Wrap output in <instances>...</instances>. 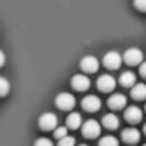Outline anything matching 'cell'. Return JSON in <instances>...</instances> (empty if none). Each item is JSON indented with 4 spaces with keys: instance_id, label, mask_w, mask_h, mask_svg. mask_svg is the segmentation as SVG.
Masks as SVG:
<instances>
[{
    "instance_id": "1",
    "label": "cell",
    "mask_w": 146,
    "mask_h": 146,
    "mask_svg": "<svg viewBox=\"0 0 146 146\" xmlns=\"http://www.w3.org/2000/svg\"><path fill=\"white\" fill-rule=\"evenodd\" d=\"M80 129H82V133L85 138H98L101 135V124L96 119H88L82 123Z\"/></svg>"
},
{
    "instance_id": "2",
    "label": "cell",
    "mask_w": 146,
    "mask_h": 146,
    "mask_svg": "<svg viewBox=\"0 0 146 146\" xmlns=\"http://www.w3.org/2000/svg\"><path fill=\"white\" fill-rule=\"evenodd\" d=\"M38 126L41 130H54L55 127L58 126V118L55 113H52V111H46V113H42L41 116H39L38 119Z\"/></svg>"
},
{
    "instance_id": "3",
    "label": "cell",
    "mask_w": 146,
    "mask_h": 146,
    "mask_svg": "<svg viewBox=\"0 0 146 146\" xmlns=\"http://www.w3.org/2000/svg\"><path fill=\"white\" fill-rule=\"evenodd\" d=\"M102 63H104L105 68H108V69H111V71L119 69L121 63H123V57H121L119 52L110 50V52H107V54L104 55V58H102Z\"/></svg>"
},
{
    "instance_id": "4",
    "label": "cell",
    "mask_w": 146,
    "mask_h": 146,
    "mask_svg": "<svg viewBox=\"0 0 146 146\" xmlns=\"http://www.w3.org/2000/svg\"><path fill=\"white\" fill-rule=\"evenodd\" d=\"M55 104L60 110H72L76 107V98L71 93H60L55 98Z\"/></svg>"
},
{
    "instance_id": "5",
    "label": "cell",
    "mask_w": 146,
    "mask_h": 146,
    "mask_svg": "<svg viewBox=\"0 0 146 146\" xmlns=\"http://www.w3.org/2000/svg\"><path fill=\"white\" fill-rule=\"evenodd\" d=\"M123 60L126 61L129 66H137L143 61V52L140 50L138 47H129L126 52H124Z\"/></svg>"
},
{
    "instance_id": "6",
    "label": "cell",
    "mask_w": 146,
    "mask_h": 146,
    "mask_svg": "<svg viewBox=\"0 0 146 146\" xmlns=\"http://www.w3.org/2000/svg\"><path fill=\"white\" fill-rule=\"evenodd\" d=\"M82 107H83V110H85V111L94 113V111L101 110L102 102H101V99H99L98 96H94V94H88V96H85V98L82 99Z\"/></svg>"
},
{
    "instance_id": "7",
    "label": "cell",
    "mask_w": 146,
    "mask_h": 146,
    "mask_svg": "<svg viewBox=\"0 0 146 146\" xmlns=\"http://www.w3.org/2000/svg\"><path fill=\"white\" fill-rule=\"evenodd\" d=\"M115 86H116V80H115L113 76H110V74H102V76H99L98 88L101 90V91L110 93V91H113V90H115Z\"/></svg>"
},
{
    "instance_id": "8",
    "label": "cell",
    "mask_w": 146,
    "mask_h": 146,
    "mask_svg": "<svg viewBox=\"0 0 146 146\" xmlns=\"http://www.w3.org/2000/svg\"><path fill=\"white\" fill-rule=\"evenodd\" d=\"M91 85V80L88 79V76L85 74H76V76L71 79V86H72L76 91H86Z\"/></svg>"
},
{
    "instance_id": "9",
    "label": "cell",
    "mask_w": 146,
    "mask_h": 146,
    "mask_svg": "<svg viewBox=\"0 0 146 146\" xmlns=\"http://www.w3.org/2000/svg\"><path fill=\"white\" fill-rule=\"evenodd\" d=\"M80 68H82L83 72L93 74L99 69V60L94 57V55H86L80 60Z\"/></svg>"
},
{
    "instance_id": "10",
    "label": "cell",
    "mask_w": 146,
    "mask_h": 146,
    "mask_svg": "<svg viewBox=\"0 0 146 146\" xmlns=\"http://www.w3.org/2000/svg\"><path fill=\"white\" fill-rule=\"evenodd\" d=\"M124 118H126L127 123H132V124H137L143 119V110L137 105H130V107L126 108L124 111Z\"/></svg>"
},
{
    "instance_id": "11",
    "label": "cell",
    "mask_w": 146,
    "mask_h": 146,
    "mask_svg": "<svg viewBox=\"0 0 146 146\" xmlns=\"http://www.w3.org/2000/svg\"><path fill=\"white\" fill-rule=\"evenodd\" d=\"M107 104L111 110H121V108L126 107L127 99H126V96L121 94V93H115V94H111L110 98H108Z\"/></svg>"
},
{
    "instance_id": "12",
    "label": "cell",
    "mask_w": 146,
    "mask_h": 146,
    "mask_svg": "<svg viewBox=\"0 0 146 146\" xmlns=\"http://www.w3.org/2000/svg\"><path fill=\"white\" fill-rule=\"evenodd\" d=\"M140 132L138 129H133V127H129V129H124L123 132H121V138H123L124 143H127V145H135V143L140 141Z\"/></svg>"
},
{
    "instance_id": "13",
    "label": "cell",
    "mask_w": 146,
    "mask_h": 146,
    "mask_svg": "<svg viewBox=\"0 0 146 146\" xmlns=\"http://www.w3.org/2000/svg\"><path fill=\"white\" fill-rule=\"evenodd\" d=\"M102 126H104L105 129H110V130L118 129V127H119V118L115 113L104 115V118H102Z\"/></svg>"
},
{
    "instance_id": "14",
    "label": "cell",
    "mask_w": 146,
    "mask_h": 146,
    "mask_svg": "<svg viewBox=\"0 0 146 146\" xmlns=\"http://www.w3.org/2000/svg\"><path fill=\"white\" fill-rule=\"evenodd\" d=\"M119 83L126 88H132L133 85L137 83V77L132 71H124L123 74L119 76Z\"/></svg>"
},
{
    "instance_id": "15",
    "label": "cell",
    "mask_w": 146,
    "mask_h": 146,
    "mask_svg": "<svg viewBox=\"0 0 146 146\" xmlns=\"http://www.w3.org/2000/svg\"><path fill=\"white\" fill-rule=\"evenodd\" d=\"M130 96H132L135 101H143V99H146V85L145 83H135V85L130 88Z\"/></svg>"
},
{
    "instance_id": "16",
    "label": "cell",
    "mask_w": 146,
    "mask_h": 146,
    "mask_svg": "<svg viewBox=\"0 0 146 146\" xmlns=\"http://www.w3.org/2000/svg\"><path fill=\"white\" fill-rule=\"evenodd\" d=\"M82 126V116H80V113H77V111H72V113L68 115L66 118V127H69V129H79V127Z\"/></svg>"
},
{
    "instance_id": "17",
    "label": "cell",
    "mask_w": 146,
    "mask_h": 146,
    "mask_svg": "<svg viewBox=\"0 0 146 146\" xmlns=\"http://www.w3.org/2000/svg\"><path fill=\"white\" fill-rule=\"evenodd\" d=\"M99 146H119V141L113 135H105L99 140Z\"/></svg>"
},
{
    "instance_id": "18",
    "label": "cell",
    "mask_w": 146,
    "mask_h": 146,
    "mask_svg": "<svg viewBox=\"0 0 146 146\" xmlns=\"http://www.w3.org/2000/svg\"><path fill=\"white\" fill-rule=\"evenodd\" d=\"M10 90H11V85H10V82H8V79L0 76V98L7 96L8 93H10Z\"/></svg>"
},
{
    "instance_id": "19",
    "label": "cell",
    "mask_w": 146,
    "mask_h": 146,
    "mask_svg": "<svg viewBox=\"0 0 146 146\" xmlns=\"http://www.w3.org/2000/svg\"><path fill=\"white\" fill-rule=\"evenodd\" d=\"M68 135V127H63V126H57L54 129V137L57 140H61L63 137Z\"/></svg>"
},
{
    "instance_id": "20",
    "label": "cell",
    "mask_w": 146,
    "mask_h": 146,
    "mask_svg": "<svg viewBox=\"0 0 146 146\" xmlns=\"http://www.w3.org/2000/svg\"><path fill=\"white\" fill-rule=\"evenodd\" d=\"M58 146H76V138L71 135H66L61 140H58Z\"/></svg>"
},
{
    "instance_id": "21",
    "label": "cell",
    "mask_w": 146,
    "mask_h": 146,
    "mask_svg": "<svg viewBox=\"0 0 146 146\" xmlns=\"http://www.w3.org/2000/svg\"><path fill=\"white\" fill-rule=\"evenodd\" d=\"M35 146H54V143L49 138H46V137H41V138H38L35 141Z\"/></svg>"
},
{
    "instance_id": "22",
    "label": "cell",
    "mask_w": 146,
    "mask_h": 146,
    "mask_svg": "<svg viewBox=\"0 0 146 146\" xmlns=\"http://www.w3.org/2000/svg\"><path fill=\"white\" fill-rule=\"evenodd\" d=\"M133 5H135L137 10L145 11L146 13V0H133Z\"/></svg>"
},
{
    "instance_id": "23",
    "label": "cell",
    "mask_w": 146,
    "mask_h": 146,
    "mask_svg": "<svg viewBox=\"0 0 146 146\" xmlns=\"http://www.w3.org/2000/svg\"><path fill=\"white\" fill-rule=\"evenodd\" d=\"M140 76L146 79V61H141V63H140Z\"/></svg>"
},
{
    "instance_id": "24",
    "label": "cell",
    "mask_w": 146,
    "mask_h": 146,
    "mask_svg": "<svg viewBox=\"0 0 146 146\" xmlns=\"http://www.w3.org/2000/svg\"><path fill=\"white\" fill-rule=\"evenodd\" d=\"M5 61H7V55H5L3 52L0 50V68H2V66L5 64Z\"/></svg>"
},
{
    "instance_id": "25",
    "label": "cell",
    "mask_w": 146,
    "mask_h": 146,
    "mask_svg": "<svg viewBox=\"0 0 146 146\" xmlns=\"http://www.w3.org/2000/svg\"><path fill=\"white\" fill-rule=\"evenodd\" d=\"M143 132H145V135H146V123H145V126H143Z\"/></svg>"
},
{
    "instance_id": "26",
    "label": "cell",
    "mask_w": 146,
    "mask_h": 146,
    "mask_svg": "<svg viewBox=\"0 0 146 146\" xmlns=\"http://www.w3.org/2000/svg\"><path fill=\"white\" fill-rule=\"evenodd\" d=\"M79 146H86V145H79Z\"/></svg>"
},
{
    "instance_id": "27",
    "label": "cell",
    "mask_w": 146,
    "mask_h": 146,
    "mask_svg": "<svg viewBox=\"0 0 146 146\" xmlns=\"http://www.w3.org/2000/svg\"><path fill=\"white\" fill-rule=\"evenodd\" d=\"M145 110H146V105H145Z\"/></svg>"
},
{
    "instance_id": "28",
    "label": "cell",
    "mask_w": 146,
    "mask_h": 146,
    "mask_svg": "<svg viewBox=\"0 0 146 146\" xmlns=\"http://www.w3.org/2000/svg\"><path fill=\"white\" fill-rule=\"evenodd\" d=\"M143 146H146V145H143Z\"/></svg>"
}]
</instances>
